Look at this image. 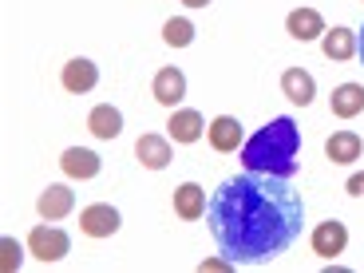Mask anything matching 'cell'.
Listing matches in <instances>:
<instances>
[{
    "mask_svg": "<svg viewBox=\"0 0 364 273\" xmlns=\"http://www.w3.org/2000/svg\"><path fill=\"white\" fill-rule=\"evenodd\" d=\"M163 40H166L171 48H191V44H194V24H191L186 16H171V20L163 24Z\"/></svg>",
    "mask_w": 364,
    "mask_h": 273,
    "instance_id": "cell-20",
    "label": "cell"
},
{
    "mask_svg": "<svg viewBox=\"0 0 364 273\" xmlns=\"http://www.w3.org/2000/svg\"><path fill=\"white\" fill-rule=\"evenodd\" d=\"M119 226H123V218H119V210L107 206V202H91V206L80 210V230L87 237H111Z\"/></svg>",
    "mask_w": 364,
    "mask_h": 273,
    "instance_id": "cell-3",
    "label": "cell"
},
{
    "mask_svg": "<svg viewBox=\"0 0 364 273\" xmlns=\"http://www.w3.org/2000/svg\"><path fill=\"white\" fill-rule=\"evenodd\" d=\"M328 111H333L337 119H356L364 111V87L360 83H341V87H333Z\"/></svg>",
    "mask_w": 364,
    "mask_h": 273,
    "instance_id": "cell-17",
    "label": "cell"
},
{
    "mask_svg": "<svg viewBox=\"0 0 364 273\" xmlns=\"http://www.w3.org/2000/svg\"><path fill=\"white\" fill-rule=\"evenodd\" d=\"M182 4H186V9H206L210 0H182Z\"/></svg>",
    "mask_w": 364,
    "mask_h": 273,
    "instance_id": "cell-24",
    "label": "cell"
},
{
    "mask_svg": "<svg viewBox=\"0 0 364 273\" xmlns=\"http://www.w3.org/2000/svg\"><path fill=\"white\" fill-rule=\"evenodd\" d=\"M345 191L353 194V198H364V174H353V178L345 182Z\"/></svg>",
    "mask_w": 364,
    "mask_h": 273,
    "instance_id": "cell-22",
    "label": "cell"
},
{
    "mask_svg": "<svg viewBox=\"0 0 364 273\" xmlns=\"http://www.w3.org/2000/svg\"><path fill=\"white\" fill-rule=\"evenodd\" d=\"M151 95H155L163 107H178L182 95H186V75L178 72V68H159L155 72V83H151Z\"/></svg>",
    "mask_w": 364,
    "mask_h": 273,
    "instance_id": "cell-9",
    "label": "cell"
},
{
    "mask_svg": "<svg viewBox=\"0 0 364 273\" xmlns=\"http://www.w3.org/2000/svg\"><path fill=\"white\" fill-rule=\"evenodd\" d=\"M282 91H285V100L289 103L309 107L313 95H317V83H313V75L305 72V68H289V72H282Z\"/></svg>",
    "mask_w": 364,
    "mask_h": 273,
    "instance_id": "cell-15",
    "label": "cell"
},
{
    "mask_svg": "<svg viewBox=\"0 0 364 273\" xmlns=\"http://www.w3.org/2000/svg\"><path fill=\"white\" fill-rule=\"evenodd\" d=\"M72 206H75V191H68L64 182H52V186H48V191L36 198V210H40V218H44V222L68 218V214H72Z\"/></svg>",
    "mask_w": 364,
    "mask_h": 273,
    "instance_id": "cell-8",
    "label": "cell"
},
{
    "mask_svg": "<svg viewBox=\"0 0 364 273\" xmlns=\"http://www.w3.org/2000/svg\"><path fill=\"white\" fill-rule=\"evenodd\" d=\"M206 226L222 257L234 265H257L285 254L301 237L305 202L282 174L242 171L230 174L206 202Z\"/></svg>",
    "mask_w": 364,
    "mask_h": 273,
    "instance_id": "cell-1",
    "label": "cell"
},
{
    "mask_svg": "<svg viewBox=\"0 0 364 273\" xmlns=\"http://www.w3.org/2000/svg\"><path fill=\"white\" fill-rule=\"evenodd\" d=\"M360 155H364V139L356 135V131H333V135H328V143H325L328 163L348 166V163H356Z\"/></svg>",
    "mask_w": 364,
    "mask_h": 273,
    "instance_id": "cell-11",
    "label": "cell"
},
{
    "mask_svg": "<svg viewBox=\"0 0 364 273\" xmlns=\"http://www.w3.org/2000/svg\"><path fill=\"white\" fill-rule=\"evenodd\" d=\"M28 250H32L40 262H60V257L72 250V242H68L64 230H55V226H36L32 234H28Z\"/></svg>",
    "mask_w": 364,
    "mask_h": 273,
    "instance_id": "cell-5",
    "label": "cell"
},
{
    "mask_svg": "<svg viewBox=\"0 0 364 273\" xmlns=\"http://www.w3.org/2000/svg\"><path fill=\"white\" fill-rule=\"evenodd\" d=\"M356 55H360V60H364V28H360V32H356Z\"/></svg>",
    "mask_w": 364,
    "mask_h": 273,
    "instance_id": "cell-23",
    "label": "cell"
},
{
    "mask_svg": "<svg viewBox=\"0 0 364 273\" xmlns=\"http://www.w3.org/2000/svg\"><path fill=\"white\" fill-rule=\"evenodd\" d=\"M166 135H171L174 143L191 146V143H198V139L206 135V119H202L198 111H191V107L171 111V119H166Z\"/></svg>",
    "mask_w": 364,
    "mask_h": 273,
    "instance_id": "cell-6",
    "label": "cell"
},
{
    "mask_svg": "<svg viewBox=\"0 0 364 273\" xmlns=\"http://www.w3.org/2000/svg\"><path fill=\"white\" fill-rule=\"evenodd\" d=\"M297 155H301V131L289 115L269 119L257 135H250L242 143V163H246V171L282 174V178H293Z\"/></svg>",
    "mask_w": 364,
    "mask_h": 273,
    "instance_id": "cell-2",
    "label": "cell"
},
{
    "mask_svg": "<svg viewBox=\"0 0 364 273\" xmlns=\"http://www.w3.org/2000/svg\"><path fill=\"white\" fill-rule=\"evenodd\" d=\"M206 202L210 198L198 182H182L178 191H174V214L182 222H198V218H206Z\"/></svg>",
    "mask_w": 364,
    "mask_h": 273,
    "instance_id": "cell-13",
    "label": "cell"
},
{
    "mask_svg": "<svg viewBox=\"0 0 364 273\" xmlns=\"http://www.w3.org/2000/svg\"><path fill=\"white\" fill-rule=\"evenodd\" d=\"M0 250H4V262H0V265H4V269H20V246H16V242H12V237H4V242H0Z\"/></svg>",
    "mask_w": 364,
    "mask_h": 273,
    "instance_id": "cell-21",
    "label": "cell"
},
{
    "mask_svg": "<svg viewBox=\"0 0 364 273\" xmlns=\"http://www.w3.org/2000/svg\"><path fill=\"white\" fill-rule=\"evenodd\" d=\"M60 83H64V91H72V95H87L95 83H100V68L91 64V60H68L64 72H60Z\"/></svg>",
    "mask_w": 364,
    "mask_h": 273,
    "instance_id": "cell-10",
    "label": "cell"
},
{
    "mask_svg": "<svg viewBox=\"0 0 364 273\" xmlns=\"http://www.w3.org/2000/svg\"><path fill=\"white\" fill-rule=\"evenodd\" d=\"M87 131L95 139H119L123 135V111L119 107H111V103H100V107H91V115H87Z\"/></svg>",
    "mask_w": 364,
    "mask_h": 273,
    "instance_id": "cell-16",
    "label": "cell"
},
{
    "mask_svg": "<svg viewBox=\"0 0 364 273\" xmlns=\"http://www.w3.org/2000/svg\"><path fill=\"white\" fill-rule=\"evenodd\" d=\"M321 52H325L328 60H337V64L353 60V55H356V32H353V28H325V36H321Z\"/></svg>",
    "mask_w": 364,
    "mask_h": 273,
    "instance_id": "cell-19",
    "label": "cell"
},
{
    "mask_svg": "<svg viewBox=\"0 0 364 273\" xmlns=\"http://www.w3.org/2000/svg\"><path fill=\"white\" fill-rule=\"evenodd\" d=\"M309 246H313V254L325 257V262H333L337 254H345V246H348V230H345V222H337V218L321 222V226L309 234Z\"/></svg>",
    "mask_w": 364,
    "mask_h": 273,
    "instance_id": "cell-4",
    "label": "cell"
},
{
    "mask_svg": "<svg viewBox=\"0 0 364 273\" xmlns=\"http://www.w3.org/2000/svg\"><path fill=\"white\" fill-rule=\"evenodd\" d=\"M206 139L218 155H230V151H237V146L246 143V131H242V123H237L234 115H218L206 127Z\"/></svg>",
    "mask_w": 364,
    "mask_h": 273,
    "instance_id": "cell-7",
    "label": "cell"
},
{
    "mask_svg": "<svg viewBox=\"0 0 364 273\" xmlns=\"http://www.w3.org/2000/svg\"><path fill=\"white\" fill-rule=\"evenodd\" d=\"M60 166H64L68 178H95L103 159L95 151H87V146H68L64 155H60Z\"/></svg>",
    "mask_w": 364,
    "mask_h": 273,
    "instance_id": "cell-14",
    "label": "cell"
},
{
    "mask_svg": "<svg viewBox=\"0 0 364 273\" xmlns=\"http://www.w3.org/2000/svg\"><path fill=\"white\" fill-rule=\"evenodd\" d=\"M135 159L146 171H163V166H171V143H166L163 135H139Z\"/></svg>",
    "mask_w": 364,
    "mask_h": 273,
    "instance_id": "cell-18",
    "label": "cell"
},
{
    "mask_svg": "<svg viewBox=\"0 0 364 273\" xmlns=\"http://www.w3.org/2000/svg\"><path fill=\"white\" fill-rule=\"evenodd\" d=\"M285 32H289L293 40H301V44H309V40L325 36V20H321L317 9H293L289 16H285Z\"/></svg>",
    "mask_w": 364,
    "mask_h": 273,
    "instance_id": "cell-12",
    "label": "cell"
}]
</instances>
